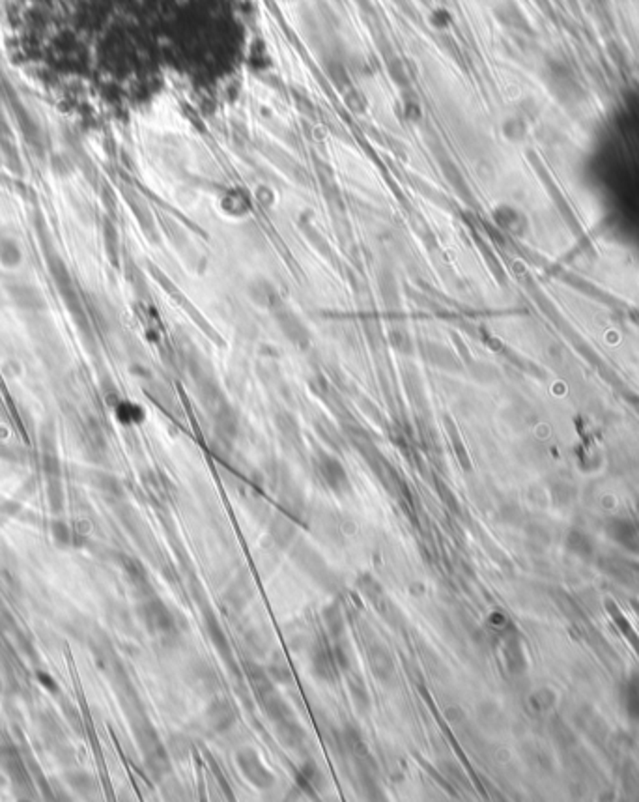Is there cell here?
Masks as SVG:
<instances>
[{"label": "cell", "instance_id": "1", "mask_svg": "<svg viewBox=\"0 0 639 802\" xmlns=\"http://www.w3.org/2000/svg\"><path fill=\"white\" fill-rule=\"evenodd\" d=\"M320 472H322V477L326 479L327 485H331L335 490H340V488L348 485V479H346L344 469L340 467L339 462L333 460V458H327V456H324V460H322V464H320Z\"/></svg>", "mask_w": 639, "mask_h": 802}]
</instances>
